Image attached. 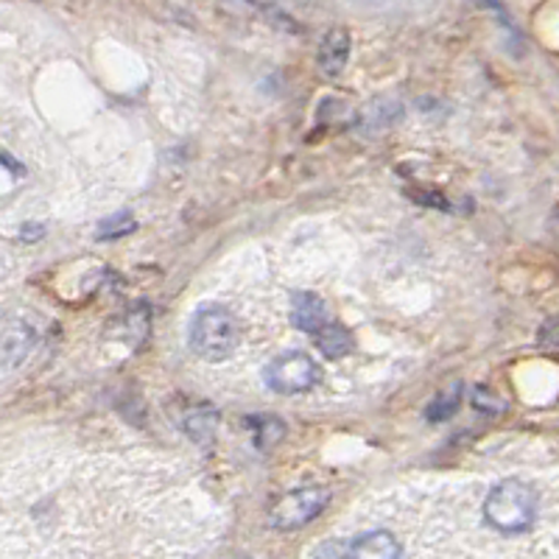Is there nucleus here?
<instances>
[{
	"mask_svg": "<svg viewBox=\"0 0 559 559\" xmlns=\"http://www.w3.org/2000/svg\"><path fill=\"white\" fill-rule=\"evenodd\" d=\"M537 503H540L537 492L528 484L509 478L489 489L487 501H484V518L498 532H526L537 518Z\"/></svg>",
	"mask_w": 559,
	"mask_h": 559,
	"instance_id": "obj_1",
	"label": "nucleus"
},
{
	"mask_svg": "<svg viewBox=\"0 0 559 559\" xmlns=\"http://www.w3.org/2000/svg\"><path fill=\"white\" fill-rule=\"evenodd\" d=\"M188 342L202 361H224L238 344V324L224 306H202L188 324Z\"/></svg>",
	"mask_w": 559,
	"mask_h": 559,
	"instance_id": "obj_2",
	"label": "nucleus"
},
{
	"mask_svg": "<svg viewBox=\"0 0 559 559\" xmlns=\"http://www.w3.org/2000/svg\"><path fill=\"white\" fill-rule=\"evenodd\" d=\"M263 381L277 394L308 392L319 383V367L306 353H283L263 369Z\"/></svg>",
	"mask_w": 559,
	"mask_h": 559,
	"instance_id": "obj_3",
	"label": "nucleus"
},
{
	"mask_svg": "<svg viewBox=\"0 0 559 559\" xmlns=\"http://www.w3.org/2000/svg\"><path fill=\"white\" fill-rule=\"evenodd\" d=\"M328 501H331V496L322 487L294 489V492H286L274 503L272 512H269V521L280 532H294V528L311 523L328 507Z\"/></svg>",
	"mask_w": 559,
	"mask_h": 559,
	"instance_id": "obj_4",
	"label": "nucleus"
},
{
	"mask_svg": "<svg viewBox=\"0 0 559 559\" xmlns=\"http://www.w3.org/2000/svg\"><path fill=\"white\" fill-rule=\"evenodd\" d=\"M292 324L294 328H299V331L313 333V336H317L322 328L331 324L328 302L313 292H299L292 302Z\"/></svg>",
	"mask_w": 559,
	"mask_h": 559,
	"instance_id": "obj_5",
	"label": "nucleus"
},
{
	"mask_svg": "<svg viewBox=\"0 0 559 559\" xmlns=\"http://www.w3.org/2000/svg\"><path fill=\"white\" fill-rule=\"evenodd\" d=\"M349 59V34L347 28H331L319 45L317 62L328 79H336Z\"/></svg>",
	"mask_w": 559,
	"mask_h": 559,
	"instance_id": "obj_6",
	"label": "nucleus"
},
{
	"mask_svg": "<svg viewBox=\"0 0 559 559\" xmlns=\"http://www.w3.org/2000/svg\"><path fill=\"white\" fill-rule=\"evenodd\" d=\"M349 559H401V543L394 540V534L386 528L378 532H367L356 537V543L349 546Z\"/></svg>",
	"mask_w": 559,
	"mask_h": 559,
	"instance_id": "obj_7",
	"label": "nucleus"
},
{
	"mask_svg": "<svg viewBox=\"0 0 559 559\" xmlns=\"http://www.w3.org/2000/svg\"><path fill=\"white\" fill-rule=\"evenodd\" d=\"M317 347L324 358H344L353 349V336L344 331L342 324L331 322L317 333Z\"/></svg>",
	"mask_w": 559,
	"mask_h": 559,
	"instance_id": "obj_8",
	"label": "nucleus"
},
{
	"mask_svg": "<svg viewBox=\"0 0 559 559\" xmlns=\"http://www.w3.org/2000/svg\"><path fill=\"white\" fill-rule=\"evenodd\" d=\"M459 403H462V383H451V386L428 406V419H431V423H442V419L453 417Z\"/></svg>",
	"mask_w": 559,
	"mask_h": 559,
	"instance_id": "obj_9",
	"label": "nucleus"
},
{
	"mask_svg": "<svg viewBox=\"0 0 559 559\" xmlns=\"http://www.w3.org/2000/svg\"><path fill=\"white\" fill-rule=\"evenodd\" d=\"M286 433V426L277 417H258L254 419V442L261 448L277 445L280 439Z\"/></svg>",
	"mask_w": 559,
	"mask_h": 559,
	"instance_id": "obj_10",
	"label": "nucleus"
},
{
	"mask_svg": "<svg viewBox=\"0 0 559 559\" xmlns=\"http://www.w3.org/2000/svg\"><path fill=\"white\" fill-rule=\"evenodd\" d=\"M132 229H134V218L129 216V213H121V216H112L102 224V229H98V238H102V241H107V238L127 236V233H132Z\"/></svg>",
	"mask_w": 559,
	"mask_h": 559,
	"instance_id": "obj_11",
	"label": "nucleus"
},
{
	"mask_svg": "<svg viewBox=\"0 0 559 559\" xmlns=\"http://www.w3.org/2000/svg\"><path fill=\"white\" fill-rule=\"evenodd\" d=\"M473 403H476V408H481V412H501L503 403L498 401V397H492V394L487 392V389H476V394H473Z\"/></svg>",
	"mask_w": 559,
	"mask_h": 559,
	"instance_id": "obj_12",
	"label": "nucleus"
},
{
	"mask_svg": "<svg viewBox=\"0 0 559 559\" xmlns=\"http://www.w3.org/2000/svg\"><path fill=\"white\" fill-rule=\"evenodd\" d=\"M540 344H543V347L559 349V319H551L548 324H543Z\"/></svg>",
	"mask_w": 559,
	"mask_h": 559,
	"instance_id": "obj_13",
	"label": "nucleus"
}]
</instances>
